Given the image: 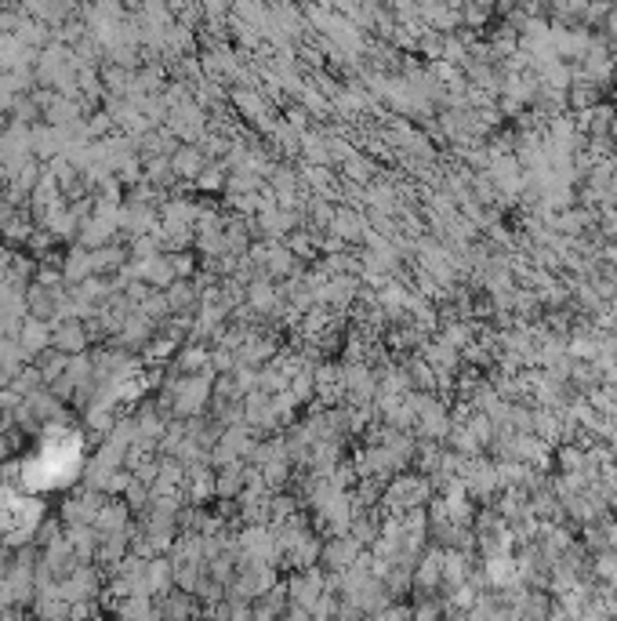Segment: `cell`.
Segmentation results:
<instances>
[{
	"mask_svg": "<svg viewBox=\"0 0 617 621\" xmlns=\"http://www.w3.org/2000/svg\"><path fill=\"white\" fill-rule=\"evenodd\" d=\"M80 469V436L51 432L44 447L22 466V480L29 487H59Z\"/></svg>",
	"mask_w": 617,
	"mask_h": 621,
	"instance_id": "cell-1",
	"label": "cell"
}]
</instances>
